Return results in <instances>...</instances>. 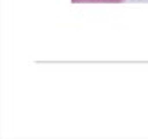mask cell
Segmentation results:
<instances>
[{
	"mask_svg": "<svg viewBox=\"0 0 148 139\" xmlns=\"http://www.w3.org/2000/svg\"><path fill=\"white\" fill-rule=\"evenodd\" d=\"M73 4H92V2H101V4H119L124 0H71Z\"/></svg>",
	"mask_w": 148,
	"mask_h": 139,
	"instance_id": "1",
	"label": "cell"
}]
</instances>
